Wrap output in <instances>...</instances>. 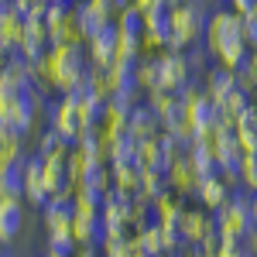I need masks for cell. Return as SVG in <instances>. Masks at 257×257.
<instances>
[{
  "mask_svg": "<svg viewBox=\"0 0 257 257\" xmlns=\"http://www.w3.org/2000/svg\"><path fill=\"white\" fill-rule=\"evenodd\" d=\"M48 0H18V11L21 14H41Z\"/></svg>",
  "mask_w": 257,
  "mask_h": 257,
  "instance_id": "6da1fadb",
  "label": "cell"
},
{
  "mask_svg": "<svg viewBox=\"0 0 257 257\" xmlns=\"http://www.w3.org/2000/svg\"><path fill=\"white\" fill-rule=\"evenodd\" d=\"M233 4H237V11H240V14H250V11L257 7V0H233Z\"/></svg>",
  "mask_w": 257,
  "mask_h": 257,
  "instance_id": "7a4b0ae2",
  "label": "cell"
},
{
  "mask_svg": "<svg viewBox=\"0 0 257 257\" xmlns=\"http://www.w3.org/2000/svg\"><path fill=\"white\" fill-rule=\"evenodd\" d=\"M226 257H240V254H237V247H233V243L226 247Z\"/></svg>",
  "mask_w": 257,
  "mask_h": 257,
  "instance_id": "3957f363",
  "label": "cell"
},
{
  "mask_svg": "<svg viewBox=\"0 0 257 257\" xmlns=\"http://www.w3.org/2000/svg\"><path fill=\"white\" fill-rule=\"evenodd\" d=\"M250 213H254V223H257V199H254V209H250Z\"/></svg>",
  "mask_w": 257,
  "mask_h": 257,
  "instance_id": "277c9868",
  "label": "cell"
}]
</instances>
